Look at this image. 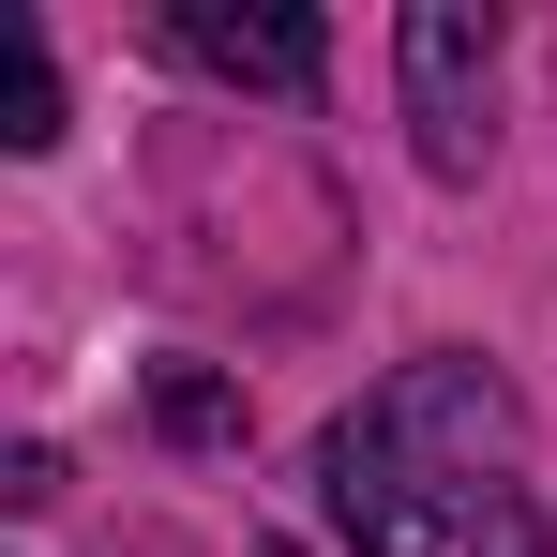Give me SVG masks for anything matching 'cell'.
I'll list each match as a JSON object with an SVG mask.
<instances>
[{
    "label": "cell",
    "mask_w": 557,
    "mask_h": 557,
    "mask_svg": "<svg viewBox=\"0 0 557 557\" xmlns=\"http://www.w3.org/2000/svg\"><path fill=\"white\" fill-rule=\"evenodd\" d=\"M317 497H332V528H347L362 557H453V528H467L453 467L422 453L392 407H347V422L317 437Z\"/></svg>",
    "instance_id": "obj_1"
},
{
    "label": "cell",
    "mask_w": 557,
    "mask_h": 557,
    "mask_svg": "<svg viewBox=\"0 0 557 557\" xmlns=\"http://www.w3.org/2000/svg\"><path fill=\"white\" fill-rule=\"evenodd\" d=\"M392 61H407L422 166H437V182H482V76H497V15H467V0H422V15L392 30Z\"/></svg>",
    "instance_id": "obj_2"
},
{
    "label": "cell",
    "mask_w": 557,
    "mask_h": 557,
    "mask_svg": "<svg viewBox=\"0 0 557 557\" xmlns=\"http://www.w3.org/2000/svg\"><path fill=\"white\" fill-rule=\"evenodd\" d=\"M376 407H392V422H407L422 453L453 467V482H482V467H512V437H528V422H512V392H497L482 362H407L392 392H376ZM482 497H497V482H482Z\"/></svg>",
    "instance_id": "obj_3"
},
{
    "label": "cell",
    "mask_w": 557,
    "mask_h": 557,
    "mask_svg": "<svg viewBox=\"0 0 557 557\" xmlns=\"http://www.w3.org/2000/svg\"><path fill=\"white\" fill-rule=\"evenodd\" d=\"M166 30H182V61L242 76V91H317V61H332V30L301 0H182Z\"/></svg>",
    "instance_id": "obj_4"
},
{
    "label": "cell",
    "mask_w": 557,
    "mask_h": 557,
    "mask_svg": "<svg viewBox=\"0 0 557 557\" xmlns=\"http://www.w3.org/2000/svg\"><path fill=\"white\" fill-rule=\"evenodd\" d=\"M151 422H166L182 453H226V437H242V392L211 362H151Z\"/></svg>",
    "instance_id": "obj_5"
},
{
    "label": "cell",
    "mask_w": 557,
    "mask_h": 557,
    "mask_svg": "<svg viewBox=\"0 0 557 557\" xmlns=\"http://www.w3.org/2000/svg\"><path fill=\"white\" fill-rule=\"evenodd\" d=\"M15 151H61V76H46V46L15 30V121H0Z\"/></svg>",
    "instance_id": "obj_6"
},
{
    "label": "cell",
    "mask_w": 557,
    "mask_h": 557,
    "mask_svg": "<svg viewBox=\"0 0 557 557\" xmlns=\"http://www.w3.org/2000/svg\"><path fill=\"white\" fill-rule=\"evenodd\" d=\"M467 557H543V512H528V482H497V497H482V528H467Z\"/></svg>",
    "instance_id": "obj_7"
}]
</instances>
